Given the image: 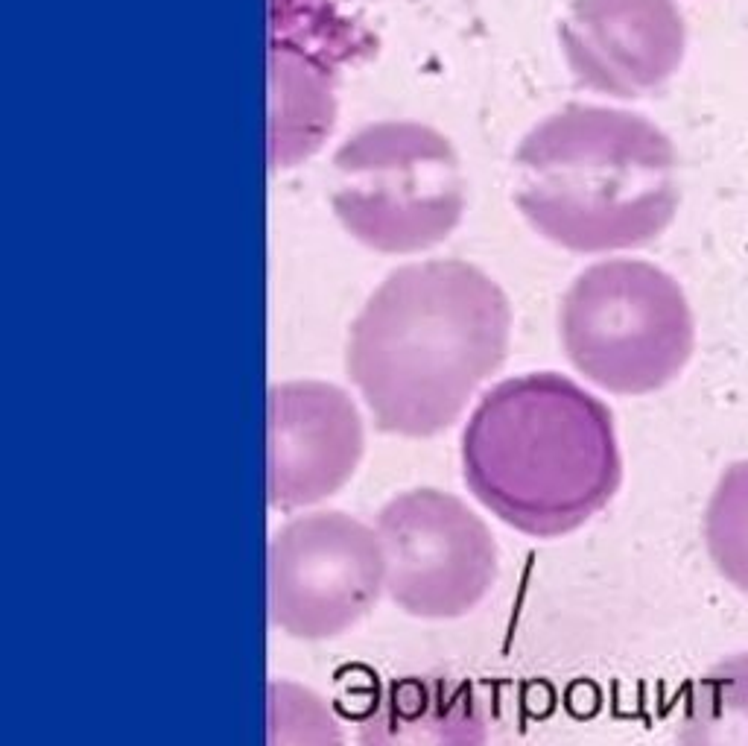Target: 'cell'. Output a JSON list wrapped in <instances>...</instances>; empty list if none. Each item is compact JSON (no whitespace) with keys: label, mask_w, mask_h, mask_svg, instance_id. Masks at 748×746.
<instances>
[{"label":"cell","mask_w":748,"mask_h":746,"mask_svg":"<svg viewBox=\"0 0 748 746\" xmlns=\"http://www.w3.org/2000/svg\"><path fill=\"white\" fill-rule=\"evenodd\" d=\"M506 293L465 261H424L386 275L351 322L345 366L374 425L436 436L506 360Z\"/></svg>","instance_id":"obj_1"},{"label":"cell","mask_w":748,"mask_h":746,"mask_svg":"<svg viewBox=\"0 0 748 746\" xmlns=\"http://www.w3.org/2000/svg\"><path fill=\"white\" fill-rule=\"evenodd\" d=\"M462 477L486 510L526 536L573 533L623 483L614 416L559 372L506 378L462 431Z\"/></svg>","instance_id":"obj_2"},{"label":"cell","mask_w":748,"mask_h":746,"mask_svg":"<svg viewBox=\"0 0 748 746\" xmlns=\"http://www.w3.org/2000/svg\"><path fill=\"white\" fill-rule=\"evenodd\" d=\"M673 141L646 118L567 106L515 153V199L532 229L570 252H611L661 235L678 208Z\"/></svg>","instance_id":"obj_3"},{"label":"cell","mask_w":748,"mask_h":746,"mask_svg":"<svg viewBox=\"0 0 748 746\" xmlns=\"http://www.w3.org/2000/svg\"><path fill=\"white\" fill-rule=\"evenodd\" d=\"M561 346L591 384L617 395L667 387L687 366L696 325L673 275L646 261H602L561 302Z\"/></svg>","instance_id":"obj_4"},{"label":"cell","mask_w":748,"mask_h":746,"mask_svg":"<svg viewBox=\"0 0 748 746\" xmlns=\"http://www.w3.org/2000/svg\"><path fill=\"white\" fill-rule=\"evenodd\" d=\"M334 211L374 252L410 255L442 243L465 211V179L450 141L421 123L383 120L334 156Z\"/></svg>","instance_id":"obj_5"},{"label":"cell","mask_w":748,"mask_h":746,"mask_svg":"<svg viewBox=\"0 0 748 746\" xmlns=\"http://www.w3.org/2000/svg\"><path fill=\"white\" fill-rule=\"evenodd\" d=\"M266 591L272 627L304 641L342 635L386 591L374 527L339 510L296 515L269 539Z\"/></svg>","instance_id":"obj_6"},{"label":"cell","mask_w":748,"mask_h":746,"mask_svg":"<svg viewBox=\"0 0 748 746\" xmlns=\"http://www.w3.org/2000/svg\"><path fill=\"white\" fill-rule=\"evenodd\" d=\"M374 533L383 548L386 594L415 618H462L497 580V542L486 521L442 489L386 501Z\"/></svg>","instance_id":"obj_7"},{"label":"cell","mask_w":748,"mask_h":746,"mask_svg":"<svg viewBox=\"0 0 748 746\" xmlns=\"http://www.w3.org/2000/svg\"><path fill=\"white\" fill-rule=\"evenodd\" d=\"M366 448L363 419L345 390L290 381L266 398V501L293 512L339 492Z\"/></svg>","instance_id":"obj_8"},{"label":"cell","mask_w":748,"mask_h":746,"mask_svg":"<svg viewBox=\"0 0 748 746\" xmlns=\"http://www.w3.org/2000/svg\"><path fill=\"white\" fill-rule=\"evenodd\" d=\"M561 47L579 85L643 97L678 71L687 27L675 0H576L561 24Z\"/></svg>","instance_id":"obj_9"},{"label":"cell","mask_w":748,"mask_h":746,"mask_svg":"<svg viewBox=\"0 0 748 746\" xmlns=\"http://www.w3.org/2000/svg\"><path fill=\"white\" fill-rule=\"evenodd\" d=\"M357 746H488V714L471 682L415 673L380 685Z\"/></svg>","instance_id":"obj_10"},{"label":"cell","mask_w":748,"mask_h":746,"mask_svg":"<svg viewBox=\"0 0 748 746\" xmlns=\"http://www.w3.org/2000/svg\"><path fill=\"white\" fill-rule=\"evenodd\" d=\"M675 746H748V653L713 665L693 682Z\"/></svg>","instance_id":"obj_11"},{"label":"cell","mask_w":748,"mask_h":746,"mask_svg":"<svg viewBox=\"0 0 748 746\" xmlns=\"http://www.w3.org/2000/svg\"><path fill=\"white\" fill-rule=\"evenodd\" d=\"M705 545L716 571L748 594V460L719 477L705 510Z\"/></svg>","instance_id":"obj_12"},{"label":"cell","mask_w":748,"mask_h":746,"mask_svg":"<svg viewBox=\"0 0 748 746\" xmlns=\"http://www.w3.org/2000/svg\"><path fill=\"white\" fill-rule=\"evenodd\" d=\"M266 746H345L331 706L310 688L272 679L266 685Z\"/></svg>","instance_id":"obj_13"}]
</instances>
